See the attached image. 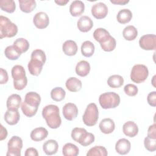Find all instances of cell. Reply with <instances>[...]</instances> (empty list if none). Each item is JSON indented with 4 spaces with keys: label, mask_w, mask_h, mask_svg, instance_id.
<instances>
[{
    "label": "cell",
    "mask_w": 156,
    "mask_h": 156,
    "mask_svg": "<svg viewBox=\"0 0 156 156\" xmlns=\"http://www.w3.org/2000/svg\"><path fill=\"white\" fill-rule=\"evenodd\" d=\"M42 116L46 120L47 125L51 129L58 128L62 123L60 111L58 106L50 104L45 106L42 110Z\"/></svg>",
    "instance_id": "1"
},
{
    "label": "cell",
    "mask_w": 156,
    "mask_h": 156,
    "mask_svg": "<svg viewBox=\"0 0 156 156\" xmlns=\"http://www.w3.org/2000/svg\"><path fill=\"white\" fill-rule=\"evenodd\" d=\"M46 60V57L43 51L39 49L33 51L31 54V59L27 65L30 74L35 76H38L42 71Z\"/></svg>",
    "instance_id": "2"
},
{
    "label": "cell",
    "mask_w": 156,
    "mask_h": 156,
    "mask_svg": "<svg viewBox=\"0 0 156 156\" xmlns=\"http://www.w3.org/2000/svg\"><path fill=\"white\" fill-rule=\"evenodd\" d=\"M18 33L17 26L12 23L8 18L0 16V38H11Z\"/></svg>",
    "instance_id": "3"
},
{
    "label": "cell",
    "mask_w": 156,
    "mask_h": 156,
    "mask_svg": "<svg viewBox=\"0 0 156 156\" xmlns=\"http://www.w3.org/2000/svg\"><path fill=\"white\" fill-rule=\"evenodd\" d=\"M99 102L101 107L104 109L113 108L119 105L120 97L115 92H106L100 95Z\"/></svg>",
    "instance_id": "4"
},
{
    "label": "cell",
    "mask_w": 156,
    "mask_h": 156,
    "mask_svg": "<svg viewBox=\"0 0 156 156\" xmlns=\"http://www.w3.org/2000/svg\"><path fill=\"white\" fill-rule=\"evenodd\" d=\"M99 111L94 103H90L87 107L82 116L83 123L87 126H94L98 120Z\"/></svg>",
    "instance_id": "5"
},
{
    "label": "cell",
    "mask_w": 156,
    "mask_h": 156,
    "mask_svg": "<svg viewBox=\"0 0 156 156\" xmlns=\"http://www.w3.org/2000/svg\"><path fill=\"white\" fill-rule=\"evenodd\" d=\"M149 76V71L146 66L141 64L135 65L131 70L130 79L135 83L143 82Z\"/></svg>",
    "instance_id": "6"
},
{
    "label": "cell",
    "mask_w": 156,
    "mask_h": 156,
    "mask_svg": "<svg viewBox=\"0 0 156 156\" xmlns=\"http://www.w3.org/2000/svg\"><path fill=\"white\" fill-rule=\"evenodd\" d=\"M7 156H20L23 148V140L18 136H12L7 143Z\"/></svg>",
    "instance_id": "7"
},
{
    "label": "cell",
    "mask_w": 156,
    "mask_h": 156,
    "mask_svg": "<svg viewBox=\"0 0 156 156\" xmlns=\"http://www.w3.org/2000/svg\"><path fill=\"white\" fill-rule=\"evenodd\" d=\"M139 45L144 50L152 51L156 49V36L154 34H146L139 40Z\"/></svg>",
    "instance_id": "8"
},
{
    "label": "cell",
    "mask_w": 156,
    "mask_h": 156,
    "mask_svg": "<svg viewBox=\"0 0 156 156\" xmlns=\"http://www.w3.org/2000/svg\"><path fill=\"white\" fill-rule=\"evenodd\" d=\"M33 23L35 26L40 29L46 28L49 23L48 15L43 12L37 13L33 18Z\"/></svg>",
    "instance_id": "9"
},
{
    "label": "cell",
    "mask_w": 156,
    "mask_h": 156,
    "mask_svg": "<svg viewBox=\"0 0 156 156\" xmlns=\"http://www.w3.org/2000/svg\"><path fill=\"white\" fill-rule=\"evenodd\" d=\"M92 15L96 19L104 18L108 13V7L103 2H98L91 7Z\"/></svg>",
    "instance_id": "10"
},
{
    "label": "cell",
    "mask_w": 156,
    "mask_h": 156,
    "mask_svg": "<svg viewBox=\"0 0 156 156\" xmlns=\"http://www.w3.org/2000/svg\"><path fill=\"white\" fill-rule=\"evenodd\" d=\"M63 116L68 121H73L78 115V108L73 103L66 104L62 109Z\"/></svg>",
    "instance_id": "11"
},
{
    "label": "cell",
    "mask_w": 156,
    "mask_h": 156,
    "mask_svg": "<svg viewBox=\"0 0 156 156\" xmlns=\"http://www.w3.org/2000/svg\"><path fill=\"white\" fill-rule=\"evenodd\" d=\"M77 26L80 31L87 32L93 27V22L89 16H82L79 19L77 23Z\"/></svg>",
    "instance_id": "12"
},
{
    "label": "cell",
    "mask_w": 156,
    "mask_h": 156,
    "mask_svg": "<svg viewBox=\"0 0 156 156\" xmlns=\"http://www.w3.org/2000/svg\"><path fill=\"white\" fill-rule=\"evenodd\" d=\"M22 104V99L21 96L17 94H13L10 95L6 102L7 110H18Z\"/></svg>",
    "instance_id": "13"
},
{
    "label": "cell",
    "mask_w": 156,
    "mask_h": 156,
    "mask_svg": "<svg viewBox=\"0 0 156 156\" xmlns=\"http://www.w3.org/2000/svg\"><path fill=\"white\" fill-rule=\"evenodd\" d=\"M130 141L126 138H121L115 144V150L120 155H126L130 150Z\"/></svg>",
    "instance_id": "14"
},
{
    "label": "cell",
    "mask_w": 156,
    "mask_h": 156,
    "mask_svg": "<svg viewBox=\"0 0 156 156\" xmlns=\"http://www.w3.org/2000/svg\"><path fill=\"white\" fill-rule=\"evenodd\" d=\"M122 132L127 136L134 137L138 133V127L133 121H129L123 124Z\"/></svg>",
    "instance_id": "15"
},
{
    "label": "cell",
    "mask_w": 156,
    "mask_h": 156,
    "mask_svg": "<svg viewBox=\"0 0 156 156\" xmlns=\"http://www.w3.org/2000/svg\"><path fill=\"white\" fill-rule=\"evenodd\" d=\"M101 131L105 134L112 133L115 129V124L114 121L111 118H104L99 123V125Z\"/></svg>",
    "instance_id": "16"
},
{
    "label": "cell",
    "mask_w": 156,
    "mask_h": 156,
    "mask_svg": "<svg viewBox=\"0 0 156 156\" xmlns=\"http://www.w3.org/2000/svg\"><path fill=\"white\" fill-rule=\"evenodd\" d=\"M85 10V5L81 1H74L69 7V13L73 16H80Z\"/></svg>",
    "instance_id": "17"
},
{
    "label": "cell",
    "mask_w": 156,
    "mask_h": 156,
    "mask_svg": "<svg viewBox=\"0 0 156 156\" xmlns=\"http://www.w3.org/2000/svg\"><path fill=\"white\" fill-rule=\"evenodd\" d=\"M62 50L65 55L73 56L77 52V45L73 40H66L62 45Z\"/></svg>",
    "instance_id": "18"
},
{
    "label": "cell",
    "mask_w": 156,
    "mask_h": 156,
    "mask_svg": "<svg viewBox=\"0 0 156 156\" xmlns=\"http://www.w3.org/2000/svg\"><path fill=\"white\" fill-rule=\"evenodd\" d=\"M48 135V130L42 127H37L32 130L30 136L34 141H41L45 139Z\"/></svg>",
    "instance_id": "19"
},
{
    "label": "cell",
    "mask_w": 156,
    "mask_h": 156,
    "mask_svg": "<svg viewBox=\"0 0 156 156\" xmlns=\"http://www.w3.org/2000/svg\"><path fill=\"white\" fill-rule=\"evenodd\" d=\"M24 101L30 106L38 107L41 102V97L37 93L30 91L25 95Z\"/></svg>",
    "instance_id": "20"
},
{
    "label": "cell",
    "mask_w": 156,
    "mask_h": 156,
    "mask_svg": "<svg viewBox=\"0 0 156 156\" xmlns=\"http://www.w3.org/2000/svg\"><path fill=\"white\" fill-rule=\"evenodd\" d=\"M20 119V115L18 110H7L4 115V120L9 125L16 124Z\"/></svg>",
    "instance_id": "21"
},
{
    "label": "cell",
    "mask_w": 156,
    "mask_h": 156,
    "mask_svg": "<svg viewBox=\"0 0 156 156\" xmlns=\"http://www.w3.org/2000/svg\"><path fill=\"white\" fill-rule=\"evenodd\" d=\"M58 144L54 140H49L43 144V149L48 155H52L56 154L58 151Z\"/></svg>",
    "instance_id": "22"
},
{
    "label": "cell",
    "mask_w": 156,
    "mask_h": 156,
    "mask_svg": "<svg viewBox=\"0 0 156 156\" xmlns=\"http://www.w3.org/2000/svg\"><path fill=\"white\" fill-rule=\"evenodd\" d=\"M76 73L80 77L87 76L90 71V65L85 60L79 62L76 66Z\"/></svg>",
    "instance_id": "23"
},
{
    "label": "cell",
    "mask_w": 156,
    "mask_h": 156,
    "mask_svg": "<svg viewBox=\"0 0 156 156\" xmlns=\"http://www.w3.org/2000/svg\"><path fill=\"white\" fill-rule=\"evenodd\" d=\"M66 88L71 92H77L80 90L82 87V82L76 77H71L68 78L65 83Z\"/></svg>",
    "instance_id": "24"
},
{
    "label": "cell",
    "mask_w": 156,
    "mask_h": 156,
    "mask_svg": "<svg viewBox=\"0 0 156 156\" xmlns=\"http://www.w3.org/2000/svg\"><path fill=\"white\" fill-rule=\"evenodd\" d=\"M11 73L13 82H18L27 77L26 76L25 69L21 65H16L13 66Z\"/></svg>",
    "instance_id": "25"
},
{
    "label": "cell",
    "mask_w": 156,
    "mask_h": 156,
    "mask_svg": "<svg viewBox=\"0 0 156 156\" xmlns=\"http://www.w3.org/2000/svg\"><path fill=\"white\" fill-rule=\"evenodd\" d=\"M117 21L121 24H126L129 23L132 18V12L127 9L120 10L117 15Z\"/></svg>",
    "instance_id": "26"
},
{
    "label": "cell",
    "mask_w": 156,
    "mask_h": 156,
    "mask_svg": "<svg viewBox=\"0 0 156 156\" xmlns=\"http://www.w3.org/2000/svg\"><path fill=\"white\" fill-rule=\"evenodd\" d=\"M19 4L21 10L24 13L32 12L37 5L34 0H20Z\"/></svg>",
    "instance_id": "27"
},
{
    "label": "cell",
    "mask_w": 156,
    "mask_h": 156,
    "mask_svg": "<svg viewBox=\"0 0 156 156\" xmlns=\"http://www.w3.org/2000/svg\"><path fill=\"white\" fill-rule=\"evenodd\" d=\"M138 35V31L133 26L129 25L126 26L122 31V36L126 40L132 41L135 40Z\"/></svg>",
    "instance_id": "28"
},
{
    "label": "cell",
    "mask_w": 156,
    "mask_h": 156,
    "mask_svg": "<svg viewBox=\"0 0 156 156\" xmlns=\"http://www.w3.org/2000/svg\"><path fill=\"white\" fill-rule=\"evenodd\" d=\"M79 153L78 147L71 143H66L62 148V154L65 156H77Z\"/></svg>",
    "instance_id": "29"
},
{
    "label": "cell",
    "mask_w": 156,
    "mask_h": 156,
    "mask_svg": "<svg viewBox=\"0 0 156 156\" xmlns=\"http://www.w3.org/2000/svg\"><path fill=\"white\" fill-rule=\"evenodd\" d=\"M94 45L90 41H85L81 45L82 54L86 57H91L94 52Z\"/></svg>",
    "instance_id": "30"
},
{
    "label": "cell",
    "mask_w": 156,
    "mask_h": 156,
    "mask_svg": "<svg viewBox=\"0 0 156 156\" xmlns=\"http://www.w3.org/2000/svg\"><path fill=\"white\" fill-rule=\"evenodd\" d=\"M13 45L21 54L26 52L29 48V43L28 41L24 38H17L13 42Z\"/></svg>",
    "instance_id": "31"
},
{
    "label": "cell",
    "mask_w": 156,
    "mask_h": 156,
    "mask_svg": "<svg viewBox=\"0 0 156 156\" xmlns=\"http://www.w3.org/2000/svg\"><path fill=\"white\" fill-rule=\"evenodd\" d=\"M124 83V79L120 75L110 76L107 79V84L112 88H116L121 87Z\"/></svg>",
    "instance_id": "32"
},
{
    "label": "cell",
    "mask_w": 156,
    "mask_h": 156,
    "mask_svg": "<svg viewBox=\"0 0 156 156\" xmlns=\"http://www.w3.org/2000/svg\"><path fill=\"white\" fill-rule=\"evenodd\" d=\"M100 45L102 50L104 51L110 52L115 49L116 43L115 38L110 35L104 41L101 43Z\"/></svg>",
    "instance_id": "33"
},
{
    "label": "cell",
    "mask_w": 156,
    "mask_h": 156,
    "mask_svg": "<svg viewBox=\"0 0 156 156\" xmlns=\"http://www.w3.org/2000/svg\"><path fill=\"white\" fill-rule=\"evenodd\" d=\"M110 35V33L104 28H98L93 32L94 38L99 43L104 41Z\"/></svg>",
    "instance_id": "34"
},
{
    "label": "cell",
    "mask_w": 156,
    "mask_h": 156,
    "mask_svg": "<svg viewBox=\"0 0 156 156\" xmlns=\"http://www.w3.org/2000/svg\"><path fill=\"white\" fill-rule=\"evenodd\" d=\"M66 95L65 91L62 87L54 88L51 91V97L52 100L60 102L64 99Z\"/></svg>",
    "instance_id": "35"
},
{
    "label": "cell",
    "mask_w": 156,
    "mask_h": 156,
    "mask_svg": "<svg viewBox=\"0 0 156 156\" xmlns=\"http://www.w3.org/2000/svg\"><path fill=\"white\" fill-rule=\"evenodd\" d=\"M108 152L107 149L102 146H95L89 149L87 153V156H107Z\"/></svg>",
    "instance_id": "36"
},
{
    "label": "cell",
    "mask_w": 156,
    "mask_h": 156,
    "mask_svg": "<svg viewBox=\"0 0 156 156\" xmlns=\"http://www.w3.org/2000/svg\"><path fill=\"white\" fill-rule=\"evenodd\" d=\"M5 56L10 60H17L21 55V54L16 49L13 45L7 46L4 51Z\"/></svg>",
    "instance_id": "37"
},
{
    "label": "cell",
    "mask_w": 156,
    "mask_h": 156,
    "mask_svg": "<svg viewBox=\"0 0 156 156\" xmlns=\"http://www.w3.org/2000/svg\"><path fill=\"white\" fill-rule=\"evenodd\" d=\"M0 7L2 10L11 13L15 12L16 5L13 0H2L0 1Z\"/></svg>",
    "instance_id": "38"
},
{
    "label": "cell",
    "mask_w": 156,
    "mask_h": 156,
    "mask_svg": "<svg viewBox=\"0 0 156 156\" xmlns=\"http://www.w3.org/2000/svg\"><path fill=\"white\" fill-rule=\"evenodd\" d=\"M21 110L23 113V114L26 116L27 117H32L37 112L38 108V107H32L29 105L26 102L24 101L21 104Z\"/></svg>",
    "instance_id": "39"
},
{
    "label": "cell",
    "mask_w": 156,
    "mask_h": 156,
    "mask_svg": "<svg viewBox=\"0 0 156 156\" xmlns=\"http://www.w3.org/2000/svg\"><path fill=\"white\" fill-rule=\"evenodd\" d=\"M94 135L90 132H85L78 142L80 145L83 146H87L94 141Z\"/></svg>",
    "instance_id": "40"
},
{
    "label": "cell",
    "mask_w": 156,
    "mask_h": 156,
    "mask_svg": "<svg viewBox=\"0 0 156 156\" xmlns=\"http://www.w3.org/2000/svg\"><path fill=\"white\" fill-rule=\"evenodd\" d=\"M145 148L149 152H154L156 150V139L146 136L144 140Z\"/></svg>",
    "instance_id": "41"
},
{
    "label": "cell",
    "mask_w": 156,
    "mask_h": 156,
    "mask_svg": "<svg viewBox=\"0 0 156 156\" xmlns=\"http://www.w3.org/2000/svg\"><path fill=\"white\" fill-rule=\"evenodd\" d=\"M87 130L83 128L80 127H75L73 129L71 132V138L76 142H79L80 139L81 138L83 134L86 132Z\"/></svg>",
    "instance_id": "42"
},
{
    "label": "cell",
    "mask_w": 156,
    "mask_h": 156,
    "mask_svg": "<svg viewBox=\"0 0 156 156\" xmlns=\"http://www.w3.org/2000/svg\"><path fill=\"white\" fill-rule=\"evenodd\" d=\"M124 91L127 96H134L136 95V94L138 93V87L135 85L129 83L124 86Z\"/></svg>",
    "instance_id": "43"
},
{
    "label": "cell",
    "mask_w": 156,
    "mask_h": 156,
    "mask_svg": "<svg viewBox=\"0 0 156 156\" xmlns=\"http://www.w3.org/2000/svg\"><path fill=\"white\" fill-rule=\"evenodd\" d=\"M27 83V78L26 77L24 79L18 82H13V87L15 89L17 90H22L26 87Z\"/></svg>",
    "instance_id": "44"
},
{
    "label": "cell",
    "mask_w": 156,
    "mask_h": 156,
    "mask_svg": "<svg viewBox=\"0 0 156 156\" xmlns=\"http://www.w3.org/2000/svg\"><path fill=\"white\" fill-rule=\"evenodd\" d=\"M147 101L151 106H156V91H152L148 94L147 97Z\"/></svg>",
    "instance_id": "45"
},
{
    "label": "cell",
    "mask_w": 156,
    "mask_h": 156,
    "mask_svg": "<svg viewBox=\"0 0 156 156\" xmlns=\"http://www.w3.org/2000/svg\"><path fill=\"white\" fill-rule=\"evenodd\" d=\"M0 75H1L0 83L1 84L6 83L9 80V76H8L7 71L5 69H4L3 68H0Z\"/></svg>",
    "instance_id": "46"
},
{
    "label": "cell",
    "mask_w": 156,
    "mask_h": 156,
    "mask_svg": "<svg viewBox=\"0 0 156 156\" xmlns=\"http://www.w3.org/2000/svg\"><path fill=\"white\" fill-rule=\"evenodd\" d=\"M155 124L150 126L147 130V136L149 138L156 139V127Z\"/></svg>",
    "instance_id": "47"
},
{
    "label": "cell",
    "mask_w": 156,
    "mask_h": 156,
    "mask_svg": "<svg viewBox=\"0 0 156 156\" xmlns=\"http://www.w3.org/2000/svg\"><path fill=\"white\" fill-rule=\"evenodd\" d=\"M24 155L25 156H30V155L38 156V151L36 149H35L34 147H29L26 150L25 153H24Z\"/></svg>",
    "instance_id": "48"
},
{
    "label": "cell",
    "mask_w": 156,
    "mask_h": 156,
    "mask_svg": "<svg viewBox=\"0 0 156 156\" xmlns=\"http://www.w3.org/2000/svg\"><path fill=\"white\" fill-rule=\"evenodd\" d=\"M1 132H0V140L2 141L7 138V129L1 124Z\"/></svg>",
    "instance_id": "49"
},
{
    "label": "cell",
    "mask_w": 156,
    "mask_h": 156,
    "mask_svg": "<svg viewBox=\"0 0 156 156\" xmlns=\"http://www.w3.org/2000/svg\"><path fill=\"white\" fill-rule=\"evenodd\" d=\"M129 0H110V2L116 5H125L129 3Z\"/></svg>",
    "instance_id": "50"
},
{
    "label": "cell",
    "mask_w": 156,
    "mask_h": 156,
    "mask_svg": "<svg viewBox=\"0 0 156 156\" xmlns=\"http://www.w3.org/2000/svg\"><path fill=\"white\" fill-rule=\"evenodd\" d=\"M69 2V0H66V1H64V0H59V1H55V2L60 6H63V5H65L68 2Z\"/></svg>",
    "instance_id": "51"
},
{
    "label": "cell",
    "mask_w": 156,
    "mask_h": 156,
    "mask_svg": "<svg viewBox=\"0 0 156 156\" xmlns=\"http://www.w3.org/2000/svg\"><path fill=\"white\" fill-rule=\"evenodd\" d=\"M155 76H154V77H153V80H152V84H153V85H154V87H155V84H154V79H155Z\"/></svg>",
    "instance_id": "52"
}]
</instances>
